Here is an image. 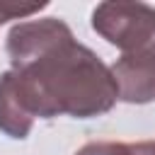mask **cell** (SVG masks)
Wrapping results in <instances>:
<instances>
[{
    "label": "cell",
    "mask_w": 155,
    "mask_h": 155,
    "mask_svg": "<svg viewBox=\"0 0 155 155\" xmlns=\"http://www.w3.org/2000/svg\"><path fill=\"white\" fill-rule=\"evenodd\" d=\"M46 2H10V0H0V24L10 22V19H24L39 10H44Z\"/></svg>",
    "instance_id": "5"
},
{
    "label": "cell",
    "mask_w": 155,
    "mask_h": 155,
    "mask_svg": "<svg viewBox=\"0 0 155 155\" xmlns=\"http://www.w3.org/2000/svg\"><path fill=\"white\" fill-rule=\"evenodd\" d=\"M75 155H155V140H143V143L99 140L82 145Z\"/></svg>",
    "instance_id": "4"
},
{
    "label": "cell",
    "mask_w": 155,
    "mask_h": 155,
    "mask_svg": "<svg viewBox=\"0 0 155 155\" xmlns=\"http://www.w3.org/2000/svg\"><path fill=\"white\" fill-rule=\"evenodd\" d=\"M99 36L126 53H155V7L145 2H102L92 12Z\"/></svg>",
    "instance_id": "2"
},
{
    "label": "cell",
    "mask_w": 155,
    "mask_h": 155,
    "mask_svg": "<svg viewBox=\"0 0 155 155\" xmlns=\"http://www.w3.org/2000/svg\"><path fill=\"white\" fill-rule=\"evenodd\" d=\"M12 70L7 82L31 119L75 116L90 119L109 111L119 90L97 53L73 39L65 22L29 19L7 34Z\"/></svg>",
    "instance_id": "1"
},
{
    "label": "cell",
    "mask_w": 155,
    "mask_h": 155,
    "mask_svg": "<svg viewBox=\"0 0 155 155\" xmlns=\"http://www.w3.org/2000/svg\"><path fill=\"white\" fill-rule=\"evenodd\" d=\"M119 99L148 104L155 99V53H126L111 65Z\"/></svg>",
    "instance_id": "3"
}]
</instances>
